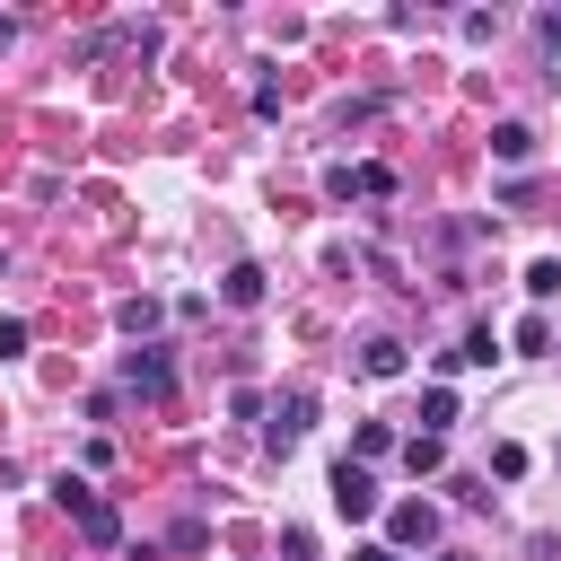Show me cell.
<instances>
[{
  "instance_id": "5",
  "label": "cell",
  "mask_w": 561,
  "mask_h": 561,
  "mask_svg": "<svg viewBox=\"0 0 561 561\" xmlns=\"http://www.w3.org/2000/svg\"><path fill=\"white\" fill-rule=\"evenodd\" d=\"M359 377H403V342L394 333H368L359 342Z\"/></svg>"
},
{
  "instance_id": "17",
  "label": "cell",
  "mask_w": 561,
  "mask_h": 561,
  "mask_svg": "<svg viewBox=\"0 0 561 561\" xmlns=\"http://www.w3.org/2000/svg\"><path fill=\"white\" fill-rule=\"evenodd\" d=\"M18 351H26V324H18V316H0V359H18Z\"/></svg>"
},
{
  "instance_id": "13",
  "label": "cell",
  "mask_w": 561,
  "mask_h": 561,
  "mask_svg": "<svg viewBox=\"0 0 561 561\" xmlns=\"http://www.w3.org/2000/svg\"><path fill=\"white\" fill-rule=\"evenodd\" d=\"M526 298H535V307H543V298H561V263H552V254H543V263H526Z\"/></svg>"
},
{
  "instance_id": "10",
  "label": "cell",
  "mask_w": 561,
  "mask_h": 561,
  "mask_svg": "<svg viewBox=\"0 0 561 561\" xmlns=\"http://www.w3.org/2000/svg\"><path fill=\"white\" fill-rule=\"evenodd\" d=\"M79 535H88V543H123V517L96 500V508H79Z\"/></svg>"
},
{
  "instance_id": "14",
  "label": "cell",
  "mask_w": 561,
  "mask_h": 561,
  "mask_svg": "<svg viewBox=\"0 0 561 561\" xmlns=\"http://www.w3.org/2000/svg\"><path fill=\"white\" fill-rule=\"evenodd\" d=\"M491 473H500V482H517V473H526V447H517V438H500V447H491Z\"/></svg>"
},
{
  "instance_id": "16",
  "label": "cell",
  "mask_w": 561,
  "mask_h": 561,
  "mask_svg": "<svg viewBox=\"0 0 561 561\" xmlns=\"http://www.w3.org/2000/svg\"><path fill=\"white\" fill-rule=\"evenodd\" d=\"M491 351H500V342H491V324H473V333H465V368H491Z\"/></svg>"
},
{
  "instance_id": "8",
  "label": "cell",
  "mask_w": 561,
  "mask_h": 561,
  "mask_svg": "<svg viewBox=\"0 0 561 561\" xmlns=\"http://www.w3.org/2000/svg\"><path fill=\"white\" fill-rule=\"evenodd\" d=\"M447 421H456V386H430V394H421V430L447 438Z\"/></svg>"
},
{
  "instance_id": "4",
  "label": "cell",
  "mask_w": 561,
  "mask_h": 561,
  "mask_svg": "<svg viewBox=\"0 0 561 561\" xmlns=\"http://www.w3.org/2000/svg\"><path fill=\"white\" fill-rule=\"evenodd\" d=\"M123 386H131V394H167V386H175L167 351H149V342H140V351H123Z\"/></svg>"
},
{
  "instance_id": "18",
  "label": "cell",
  "mask_w": 561,
  "mask_h": 561,
  "mask_svg": "<svg viewBox=\"0 0 561 561\" xmlns=\"http://www.w3.org/2000/svg\"><path fill=\"white\" fill-rule=\"evenodd\" d=\"M359 561H403V552H386V543H368V552H359Z\"/></svg>"
},
{
  "instance_id": "2",
  "label": "cell",
  "mask_w": 561,
  "mask_h": 561,
  "mask_svg": "<svg viewBox=\"0 0 561 561\" xmlns=\"http://www.w3.org/2000/svg\"><path fill=\"white\" fill-rule=\"evenodd\" d=\"M333 508H342L351 526H368V517H377V473L342 456V465H333Z\"/></svg>"
},
{
  "instance_id": "11",
  "label": "cell",
  "mask_w": 561,
  "mask_h": 561,
  "mask_svg": "<svg viewBox=\"0 0 561 561\" xmlns=\"http://www.w3.org/2000/svg\"><path fill=\"white\" fill-rule=\"evenodd\" d=\"M114 324H123V333H131V342H140V333H149V324H158V298H123V307H114Z\"/></svg>"
},
{
  "instance_id": "7",
  "label": "cell",
  "mask_w": 561,
  "mask_h": 561,
  "mask_svg": "<svg viewBox=\"0 0 561 561\" xmlns=\"http://www.w3.org/2000/svg\"><path fill=\"white\" fill-rule=\"evenodd\" d=\"M219 298H228V307H263V263H228Z\"/></svg>"
},
{
  "instance_id": "1",
  "label": "cell",
  "mask_w": 561,
  "mask_h": 561,
  "mask_svg": "<svg viewBox=\"0 0 561 561\" xmlns=\"http://www.w3.org/2000/svg\"><path fill=\"white\" fill-rule=\"evenodd\" d=\"M307 430H316V394H307V386H289V394L272 403V430H263V447H272V456H289Z\"/></svg>"
},
{
  "instance_id": "12",
  "label": "cell",
  "mask_w": 561,
  "mask_h": 561,
  "mask_svg": "<svg viewBox=\"0 0 561 561\" xmlns=\"http://www.w3.org/2000/svg\"><path fill=\"white\" fill-rule=\"evenodd\" d=\"M394 447V430L386 421H359V438H351V465H368V456H386Z\"/></svg>"
},
{
  "instance_id": "9",
  "label": "cell",
  "mask_w": 561,
  "mask_h": 561,
  "mask_svg": "<svg viewBox=\"0 0 561 561\" xmlns=\"http://www.w3.org/2000/svg\"><path fill=\"white\" fill-rule=\"evenodd\" d=\"M403 465H412V473H438V465H447V438L412 430V438H403Z\"/></svg>"
},
{
  "instance_id": "19",
  "label": "cell",
  "mask_w": 561,
  "mask_h": 561,
  "mask_svg": "<svg viewBox=\"0 0 561 561\" xmlns=\"http://www.w3.org/2000/svg\"><path fill=\"white\" fill-rule=\"evenodd\" d=\"M9 35H18V26H9V18H0V53H9Z\"/></svg>"
},
{
  "instance_id": "20",
  "label": "cell",
  "mask_w": 561,
  "mask_h": 561,
  "mask_svg": "<svg viewBox=\"0 0 561 561\" xmlns=\"http://www.w3.org/2000/svg\"><path fill=\"white\" fill-rule=\"evenodd\" d=\"M438 561H473V552H438Z\"/></svg>"
},
{
  "instance_id": "3",
  "label": "cell",
  "mask_w": 561,
  "mask_h": 561,
  "mask_svg": "<svg viewBox=\"0 0 561 561\" xmlns=\"http://www.w3.org/2000/svg\"><path fill=\"white\" fill-rule=\"evenodd\" d=\"M421 543H438V508H430V500L386 508V552H421Z\"/></svg>"
},
{
  "instance_id": "15",
  "label": "cell",
  "mask_w": 561,
  "mask_h": 561,
  "mask_svg": "<svg viewBox=\"0 0 561 561\" xmlns=\"http://www.w3.org/2000/svg\"><path fill=\"white\" fill-rule=\"evenodd\" d=\"M53 500H61V508H70V517H79V508H96V491H88V482H79V473H61V482H53Z\"/></svg>"
},
{
  "instance_id": "6",
  "label": "cell",
  "mask_w": 561,
  "mask_h": 561,
  "mask_svg": "<svg viewBox=\"0 0 561 561\" xmlns=\"http://www.w3.org/2000/svg\"><path fill=\"white\" fill-rule=\"evenodd\" d=\"M491 158H500V167H526V158H535V131H526V123H491Z\"/></svg>"
}]
</instances>
